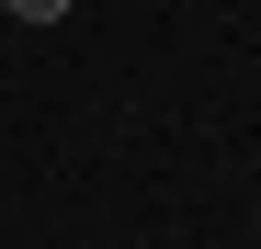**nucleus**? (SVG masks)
I'll list each match as a JSON object with an SVG mask.
<instances>
[{"label": "nucleus", "mask_w": 261, "mask_h": 249, "mask_svg": "<svg viewBox=\"0 0 261 249\" xmlns=\"http://www.w3.org/2000/svg\"><path fill=\"white\" fill-rule=\"evenodd\" d=\"M0 12H23V23H68V0H0Z\"/></svg>", "instance_id": "1"}]
</instances>
